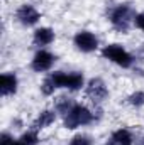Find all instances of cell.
<instances>
[{
	"instance_id": "cell-12",
	"label": "cell",
	"mask_w": 144,
	"mask_h": 145,
	"mask_svg": "<svg viewBox=\"0 0 144 145\" xmlns=\"http://www.w3.org/2000/svg\"><path fill=\"white\" fill-rule=\"evenodd\" d=\"M110 145H134V135L127 128H119L112 133Z\"/></svg>"
},
{
	"instance_id": "cell-9",
	"label": "cell",
	"mask_w": 144,
	"mask_h": 145,
	"mask_svg": "<svg viewBox=\"0 0 144 145\" xmlns=\"http://www.w3.org/2000/svg\"><path fill=\"white\" fill-rule=\"evenodd\" d=\"M17 88H19V79H17V74L15 72H3L2 78H0V93L2 96H12L17 93Z\"/></svg>"
},
{
	"instance_id": "cell-2",
	"label": "cell",
	"mask_w": 144,
	"mask_h": 145,
	"mask_svg": "<svg viewBox=\"0 0 144 145\" xmlns=\"http://www.w3.org/2000/svg\"><path fill=\"white\" fill-rule=\"evenodd\" d=\"M93 121H95V113L87 105H81V103H76L71 108V111L66 116H63V125L68 130H75L78 127L90 125Z\"/></svg>"
},
{
	"instance_id": "cell-1",
	"label": "cell",
	"mask_w": 144,
	"mask_h": 145,
	"mask_svg": "<svg viewBox=\"0 0 144 145\" xmlns=\"http://www.w3.org/2000/svg\"><path fill=\"white\" fill-rule=\"evenodd\" d=\"M134 19H136V10L129 3H119L108 14V20L112 27L122 34H127L131 31V27L134 25Z\"/></svg>"
},
{
	"instance_id": "cell-16",
	"label": "cell",
	"mask_w": 144,
	"mask_h": 145,
	"mask_svg": "<svg viewBox=\"0 0 144 145\" xmlns=\"http://www.w3.org/2000/svg\"><path fill=\"white\" fill-rule=\"evenodd\" d=\"M58 88H56V84H54V81H53V78L48 74L46 78H44V81L41 83V93L44 95V96H51V95H54V91H56Z\"/></svg>"
},
{
	"instance_id": "cell-20",
	"label": "cell",
	"mask_w": 144,
	"mask_h": 145,
	"mask_svg": "<svg viewBox=\"0 0 144 145\" xmlns=\"http://www.w3.org/2000/svg\"><path fill=\"white\" fill-rule=\"evenodd\" d=\"M136 144H137V145H144V135L139 138V140H137V142H136Z\"/></svg>"
},
{
	"instance_id": "cell-10",
	"label": "cell",
	"mask_w": 144,
	"mask_h": 145,
	"mask_svg": "<svg viewBox=\"0 0 144 145\" xmlns=\"http://www.w3.org/2000/svg\"><path fill=\"white\" fill-rule=\"evenodd\" d=\"M54 39H56V34L51 27H37L32 34V44L37 46L39 49H42V47L53 44Z\"/></svg>"
},
{
	"instance_id": "cell-14",
	"label": "cell",
	"mask_w": 144,
	"mask_h": 145,
	"mask_svg": "<svg viewBox=\"0 0 144 145\" xmlns=\"http://www.w3.org/2000/svg\"><path fill=\"white\" fill-rule=\"evenodd\" d=\"M39 144V133L37 130H27L24 132L19 138H15V144L14 145H37Z\"/></svg>"
},
{
	"instance_id": "cell-11",
	"label": "cell",
	"mask_w": 144,
	"mask_h": 145,
	"mask_svg": "<svg viewBox=\"0 0 144 145\" xmlns=\"http://www.w3.org/2000/svg\"><path fill=\"white\" fill-rule=\"evenodd\" d=\"M56 118H58V111L53 108V110H42L39 115H37V118L34 120V123H32V128L34 130H44V128H48V127H51L54 121H56Z\"/></svg>"
},
{
	"instance_id": "cell-4",
	"label": "cell",
	"mask_w": 144,
	"mask_h": 145,
	"mask_svg": "<svg viewBox=\"0 0 144 145\" xmlns=\"http://www.w3.org/2000/svg\"><path fill=\"white\" fill-rule=\"evenodd\" d=\"M49 76L53 78L58 89L65 88L68 91H78V89H81L85 86V76L80 71H70V72L54 71V72H49Z\"/></svg>"
},
{
	"instance_id": "cell-15",
	"label": "cell",
	"mask_w": 144,
	"mask_h": 145,
	"mask_svg": "<svg viewBox=\"0 0 144 145\" xmlns=\"http://www.w3.org/2000/svg\"><path fill=\"white\" fill-rule=\"evenodd\" d=\"M127 103L134 108H143L144 106V91L143 89H137L134 93H131L127 96Z\"/></svg>"
},
{
	"instance_id": "cell-8",
	"label": "cell",
	"mask_w": 144,
	"mask_h": 145,
	"mask_svg": "<svg viewBox=\"0 0 144 145\" xmlns=\"http://www.w3.org/2000/svg\"><path fill=\"white\" fill-rule=\"evenodd\" d=\"M15 17H17V20H19L22 25L31 27V25H36L37 22H39L41 12L37 10L34 5H31V3H22V5L17 8Z\"/></svg>"
},
{
	"instance_id": "cell-6",
	"label": "cell",
	"mask_w": 144,
	"mask_h": 145,
	"mask_svg": "<svg viewBox=\"0 0 144 145\" xmlns=\"http://www.w3.org/2000/svg\"><path fill=\"white\" fill-rule=\"evenodd\" d=\"M73 44L80 52L90 54L98 49V37L90 31H78L73 37Z\"/></svg>"
},
{
	"instance_id": "cell-7",
	"label": "cell",
	"mask_w": 144,
	"mask_h": 145,
	"mask_svg": "<svg viewBox=\"0 0 144 145\" xmlns=\"http://www.w3.org/2000/svg\"><path fill=\"white\" fill-rule=\"evenodd\" d=\"M54 63H56V56L53 52H49L46 49H39L31 61V68L36 72H46L54 66Z\"/></svg>"
},
{
	"instance_id": "cell-19",
	"label": "cell",
	"mask_w": 144,
	"mask_h": 145,
	"mask_svg": "<svg viewBox=\"0 0 144 145\" xmlns=\"http://www.w3.org/2000/svg\"><path fill=\"white\" fill-rule=\"evenodd\" d=\"M134 25L144 32V12H139V14H136V19H134Z\"/></svg>"
},
{
	"instance_id": "cell-17",
	"label": "cell",
	"mask_w": 144,
	"mask_h": 145,
	"mask_svg": "<svg viewBox=\"0 0 144 145\" xmlns=\"http://www.w3.org/2000/svg\"><path fill=\"white\" fill-rule=\"evenodd\" d=\"M68 145H93V138L87 133H76Z\"/></svg>"
},
{
	"instance_id": "cell-13",
	"label": "cell",
	"mask_w": 144,
	"mask_h": 145,
	"mask_svg": "<svg viewBox=\"0 0 144 145\" xmlns=\"http://www.w3.org/2000/svg\"><path fill=\"white\" fill-rule=\"evenodd\" d=\"M76 103L73 101L71 98H68V96H59L56 101H54V110L58 111V115H61V116H66L71 108L75 106Z\"/></svg>"
},
{
	"instance_id": "cell-18",
	"label": "cell",
	"mask_w": 144,
	"mask_h": 145,
	"mask_svg": "<svg viewBox=\"0 0 144 145\" xmlns=\"http://www.w3.org/2000/svg\"><path fill=\"white\" fill-rule=\"evenodd\" d=\"M14 144H15V138H14L10 133L3 132V133L0 135V145H14Z\"/></svg>"
},
{
	"instance_id": "cell-3",
	"label": "cell",
	"mask_w": 144,
	"mask_h": 145,
	"mask_svg": "<svg viewBox=\"0 0 144 145\" xmlns=\"http://www.w3.org/2000/svg\"><path fill=\"white\" fill-rule=\"evenodd\" d=\"M102 56H104V59H107L110 63L117 64L119 68H124V69H129L134 64L132 54L122 44H107L102 49Z\"/></svg>"
},
{
	"instance_id": "cell-5",
	"label": "cell",
	"mask_w": 144,
	"mask_h": 145,
	"mask_svg": "<svg viewBox=\"0 0 144 145\" xmlns=\"http://www.w3.org/2000/svg\"><path fill=\"white\" fill-rule=\"evenodd\" d=\"M85 95H87V98L92 103L100 105L102 101L107 100V96H108V88L105 84V81L102 78H92L85 84Z\"/></svg>"
}]
</instances>
